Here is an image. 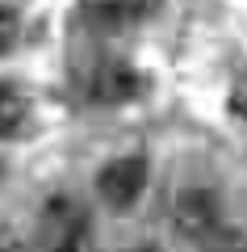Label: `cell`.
<instances>
[{"mask_svg":"<svg viewBox=\"0 0 247 252\" xmlns=\"http://www.w3.org/2000/svg\"><path fill=\"white\" fill-rule=\"evenodd\" d=\"M210 252H247V248H243L239 240H218V244H214Z\"/></svg>","mask_w":247,"mask_h":252,"instance_id":"9","label":"cell"},{"mask_svg":"<svg viewBox=\"0 0 247 252\" xmlns=\"http://www.w3.org/2000/svg\"><path fill=\"white\" fill-rule=\"evenodd\" d=\"M21 114H26V105H21L17 89L0 84V135H13V130L21 126Z\"/></svg>","mask_w":247,"mask_h":252,"instance_id":"6","label":"cell"},{"mask_svg":"<svg viewBox=\"0 0 247 252\" xmlns=\"http://www.w3.org/2000/svg\"><path fill=\"white\" fill-rule=\"evenodd\" d=\"M0 252H29L21 240H13V235H0Z\"/></svg>","mask_w":247,"mask_h":252,"instance_id":"8","label":"cell"},{"mask_svg":"<svg viewBox=\"0 0 247 252\" xmlns=\"http://www.w3.org/2000/svg\"><path fill=\"white\" fill-rule=\"evenodd\" d=\"M97 189H101V198L113 210L134 206L138 193L147 189V160H142V156H122V160L105 164L101 177H97Z\"/></svg>","mask_w":247,"mask_h":252,"instance_id":"2","label":"cell"},{"mask_svg":"<svg viewBox=\"0 0 247 252\" xmlns=\"http://www.w3.org/2000/svg\"><path fill=\"white\" fill-rule=\"evenodd\" d=\"M38 235H42V252H97L88 210L76 198H67V193H55L42 206Z\"/></svg>","mask_w":247,"mask_h":252,"instance_id":"1","label":"cell"},{"mask_svg":"<svg viewBox=\"0 0 247 252\" xmlns=\"http://www.w3.org/2000/svg\"><path fill=\"white\" fill-rule=\"evenodd\" d=\"M13 42H17V13L9 4H0V55L9 51Z\"/></svg>","mask_w":247,"mask_h":252,"instance_id":"7","label":"cell"},{"mask_svg":"<svg viewBox=\"0 0 247 252\" xmlns=\"http://www.w3.org/2000/svg\"><path fill=\"white\" fill-rule=\"evenodd\" d=\"M142 80L134 67H126V63H101L97 72L88 76V97L97 101V105H122V101L138 97Z\"/></svg>","mask_w":247,"mask_h":252,"instance_id":"5","label":"cell"},{"mask_svg":"<svg viewBox=\"0 0 247 252\" xmlns=\"http://www.w3.org/2000/svg\"><path fill=\"white\" fill-rule=\"evenodd\" d=\"M159 0H84L80 4V21L97 34H117V30L138 26L142 17L155 13Z\"/></svg>","mask_w":247,"mask_h":252,"instance_id":"3","label":"cell"},{"mask_svg":"<svg viewBox=\"0 0 247 252\" xmlns=\"http://www.w3.org/2000/svg\"><path fill=\"white\" fill-rule=\"evenodd\" d=\"M130 252H159V248H151V244H147V248H130Z\"/></svg>","mask_w":247,"mask_h":252,"instance_id":"10","label":"cell"},{"mask_svg":"<svg viewBox=\"0 0 247 252\" xmlns=\"http://www.w3.org/2000/svg\"><path fill=\"white\" fill-rule=\"evenodd\" d=\"M172 223H176L180 235L189 240H214L218 231L222 215H218V198H214L210 189H185L172 206Z\"/></svg>","mask_w":247,"mask_h":252,"instance_id":"4","label":"cell"}]
</instances>
